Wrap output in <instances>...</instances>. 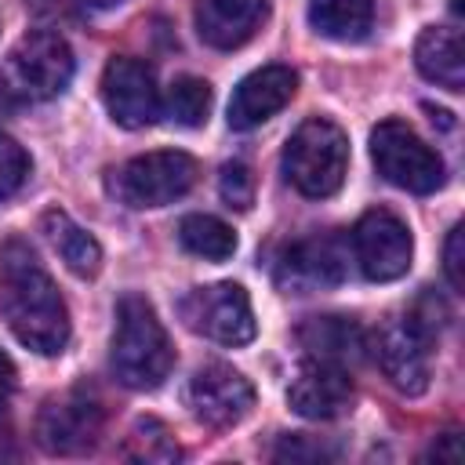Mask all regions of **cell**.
Listing matches in <instances>:
<instances>
[{
	"label": "cell",
	"instance_id": "cell-15",
	"mask_svg": "<svg viewBox=\"0 0 465 465\" xmlns=\"http://www.w3.org/2000/svg\"><path fill=\"white\" fill-rule=\"evenodd\" d=\"M269 18V0H196V33L218 51L243 47Z\"/></svg>",
	"mask_w": 465,
	"mask_h": 465
},
{
	"label": "cell",
	"instance_id": "cell-14",
	"mask_svg": "<svg viewBox=\"0 0 465 465\" xmlns=\"http://www.w3.org/2000/svg\"><path fill=\"white\" fill-rule=\"evenodd\" d=\"M294 91H298V73L291 65H262L247 73L229 98V127L251 131L272 120L294 98Z\"/></svg>",
	"mask_w": 465,
	"mask_h": 465
},
{
	"label": "cell",
	"instance_id": "cell-19",
	"mask_svg": "<svg viewBox=\"0 0 465 465\" xmlns=\"http://www.w3.org/2000/svg\"><path fill=\"white\" fill-rule=\"evenodd\" d=\"M40 232H44V240L51 243V251L65 262V269L73 272V276H80V280H91V276H98V269H102V247H98V240L84 229V225H76L65 211H44V218H40Z\"/></svg>",
	"mask_w": 465,
	"mask_h": 465
},
{
	"label": "cell",
	"instance_id": "cell-18",
	"mask_svg": "<svg viewBox=\"0 0 465 465\" xmlns=\"http://www.w3.org/2000/svg\"><path fill=\"white\" fill-rule=\"evenodd\" d=\"M298 341L305 345L309 360H327V363H352L363 356L367 338L363 327L349 316H312L298 327Z\"/></svg>",
	"mask_w": 465,
	"mask_h": 465
},
{
	"label": "cell",
	"instance_id": "cell-8",
	"mask_svg": "<svg viewBox=\"0 0 465 465\" xmlns=\"http://www.w3.org/2000/svg\"><path fill=\"white\" fill-rule=\"evenodd\" d=\"M349 276V243L338 232H312L294 240L276 262V283L287 294L331 291Z\"/></svg>",
	"mask_w": 465,
	"mask_h": 465
},
{
	"label": "cell",
	"instance_id": "cell-25",
	"mask_svg": "<svg viewBox=\"0 0 465 465\" xmlns=\"http://www.w3.org/2000/svg\"><path fill=\"white\" fill-rule=\"evenodd\" d=\"M25 178H29V153L15 138L0 134V200L18 193Z\"/></svg>",
	"mask_w": 465,
	"mask_h": 465
},
{
	"label": "cell",
	"instance_id": "cell-2",
	"mask_svg": "<svg viewBox=\"0 0 465 465\" xmlns=\"http://www.w3.org/2000/svg\"><path fill=\"white\" fill-rule=\"evenodd\" d=\"M109 363L120 385L127 389H156L174 367L171 338L156 316V309L142 294H127L116 305V327H113V349Z\"/></svg>",
	"mask_w": 465,
	"mask_h": 465
},
{
	"label": "cell",
	"instance_id": "cell-27",
	"mask_svg": "<svg viewBox=\"0 0 465 465\" xmlns=\"http://www.w3.org/2000/svg\"><path fill=\"white\" fill-rule=\"evenodd\" d=\"M429 454H432L436 461H440V458H450V461H458V454H461V450H458V432H447L440 443H432V450H429Z\"/></svg>",
	"mask_w": 465,
	"mask_h": 465
},
{
	"label": "cell",
	"instance_id": "cell-7",
	"mask_svg": "<svg viewBox=\"0 0 465 465\" xmlns=\"http://www.w3.org/2000/svg\"><path fill=\"white\" fill-rule=\"evenodd\" d=\"M178 312L189 331L218 341V345H247L258 334L251 298L240 283H211V287H193L182 302Z\"/></svg>",
	"mask_w": 465,
	"mask_h": 465
},
{
	"label": "cell",
	"instance_id": "cell-6",
	"mask_svg": "<svg viewBox=\"0 0 465 465\" xmlns=\"http://www.w3.org/2000/svg\"><path fill=\"white\" fill-rule=\"evenodd\" d=\"M196 160L182 149H156L113 171V193L127 207H167L196 185Z\"/></svg>",
	"mask_w": 465,
	"mask_h": 465
},
{
	"label": "cell",
	"instance_id": "cell-30",
	"mask_svg": "<svg viewBox=\"0 0 465 465\" xmlns=\"http://www.w3.org/2000/svg\"><path fill=\"white\" fill-rule=\"evenodd\" d=\"M84 4H91V7H98V11H113V7H120V4H127V0H84Z\"/></svg>",
	"mask_w": 465,
	"mask_h": 465
},
{
	"label": "cell",
	"instance_id": "cell-5",
	"mask_svg": "<svg viewBox=\"0 0 465 465\" xmlns=\"http://www.w3.org/2000/svg\"><path fill=\"white\" fill-rule=\"evenodd\" d=\"M371 160L389 185L418 196L436 193L447 178L443 156L425 138H418V131L403 120H381L371 131Z\"/></svg>",
	"mask_w": 465,
	"mask_h": 465
},
{
	"label": "cell",
	"instance_id": "cell-26",
	"mask_svg": "<svg viewBox=\"0 0 465 465\" xmlns=\"http://www.w3.org/2000/svg\"><path fill=\"white\" fill-rule=\"evenodd\" d=\"M461 240H465V229L454 225L447 232V243H443V272L450 280L454 291H465V272H461Z\"/></svg>",
	"mask_w": 465,
	"mask_h": 465
},
{
	"label": "cell",
	"instance_id": "cell-12",
	"mask_svg": "<svg viewBox=\"0 0 465 465\" xmlns=\"http://www.w3.org/2000/svg\"><path fill=\"white\" fill-rule=\"evenodd\" d=\"M429 352L432 341L407 316L385 323L374 338V356L381 374L389 378V385H396L407 396H421L429 389Z\"/></svg>",
	"mask_w": 465,
	"mask_h": 465
},
{
	"label": "cell",
	"instance_id": "cell-3",
	"mask_svg": "<svg viewBox=\"0 0 465 465\" xmlns=\"http://www.w3.org/2000/svg\"><path fill=\"white\" fill-rule=\"evenodd\" d=\"M345 171H349L345 131L327 116H312V120L298 124V131L283 145L287 182L309 200H327L341 189Z\"/></svg>",
	"mask_w": 465,
	"mask_h": 465
},
{
	"label": "cell",
	"instance_id": "cell-24",
	"mask_svg": "<svg viewBox=\"0 0 465 465\" xmlns=\"http://www.w3.org/2000/svg\"><path fill=\"white\" fill-rule=\"evenodd\" d=\"M218 193H222V200H225L229 207L247 211V207L254 203V171H251L243 160L225 163L222 174H218Z\"/></svg>",
	"mask_w": 465,
	"mask_h": 465
},
{
	"label": "cell",
	"instance_id": "cell-4",
	"mask_svg": "<svg viewBox=\"0 0 465 465\" xmlns=\"http://www.w3.org/2000/svg\"><path fill=\"white\" fill-rule=\"evenodd\" d=\"M73 80V51L58 33L22 36L0 69V91L15 102H51Z\"/></svg>",
	"mask_w": 465,
	"mask_h": 465
},
{
	"label": "cell",
	"instance_id": "cell-16",
	"mask_svg": "<svg viewBox=\"0 0 465 465\" xmlns=\"http://www.w3.org/2000/svg\"><path fill=\"white\" fill-rule=\"evenodd\" d=\"M102 432V411L80 396L62 400V403H47L40 411L36 421V440L51 450V454H80L91 450L94 440Z\"/></svg>",
	"mask_w": 465,
	"mask_h": 465
},
{
	"label": "cell",
	"instance_id": "cell-28",
	"mask_svg": "<svg viewBox=\"0 0 465 465\" xmlns=\"http://www.w3.org/2000/svg\"><path fill=\"white\" fill-rule=\"evenodd\" d=\"M15 429H11V414H7V400L0 392V454H7V443H11Z\"/></svg>",
	"mask_w": 465,
	"mask_h": 465
},
{
	"label": "cell",
	"instance_id": "cell-23",
	"mask_svg": "<svg viewBox=\"0 0 465 465\" xmlns=\"http://www.w3.org/2000/svg\"><path fill=\"white\" fill-rule=\"evenodd\" d=\"M124 454L131 461H145V465H167V461H178L182 458L171 429L163 421H156V418L134 421V429H131V436L124 443Z\"/></svg>",
	"mask_w": 465,
	"mask_h": 465
},
{
	"label": "cell",
	"instance_id": "cell-10",
	"mask_svg": "<svg viewBox=\"0 0 465 465\" xmlns=\"http://www.w3.org/2000/svg\"><path fill=\"white\" fill-rule=\"evenodd\" d=\"M185 403H189L193 418H200L203 425L229 429L251 414L254 385L240 371H232L229 363H207L189 378Z\"/></svg>",
	"mask_w": 465,
	"mask_h": 465
},
{
	"label": "cell",
	"instance_id": "cell-20",
	"mask_svg": "<svg viewBox=\"0 0 465 465\" xmlns=\"http://www.w3.org/2000/svg\"><path fill=\"white\" fill-rule=\"evenodd\" d=\"M374 22V0H309V25L331 40H363Z\"/></svg>",
	"mask_w": 465,
	"mask_h": 465
},
{
	"label": "cell",
	"instance_id": "cell-1",
	"mask_svg": "<svg viewBox=\"0 0 465 465\" xmlns=\"http://www.w3.org/2000/svg\"><path fill=\"white\" fill-rule=\"evenodd\" d=\"M0 312L11 334L40 356H58L69 341V309L22 236L0 243Z\"/></svg>",
	"mask_w": 465,
	"mask_h": 465
},
{
	"label": "cell",
	"instance_id": "cell-13",
	"mask_svg": "<svg viewBox=\"0 0 465 465\" xmlns=\"http://www.w3.org/2000/svg\"><path fill=\"white\" fill-rule=\"evenodd\" d=\"M287 403L309 421H331L352 407V378L341 363L305 360L287 385Z\"/></svg>",
	"mask_w": 465,
	"mask_h": 465
},
{
	"label": "cell",
	"instance_id": "cell-29",
	"mask_svg": "<svg viewBox=\"0 0 465 465\" xmlns=\"http://www.w3.org/2000/svg\"><path fill=\"white\" fill-rule=\"evenodd\" d=\"M15 385V363H11V356L0 349V392H7Z\"/></svg>",
	"mask_w": 465,
	"mask_h": 465
},
{
	"label": "cell",
	"instance_id": "cell-17",
	"mask_svg": "<svg viewBox=\"0 0 465 465\" xmlns=\"http://www.w3.org/2000/svg\"><path fill=\"white\" fill-rule=\"evenodd\" d=\"M414 65L418 73L447 91L465 87V44L454 25H425L414 40Z\"/></svg>",
	"mask_w": 465,
	"mask_h": 465
},
{
	"label": "cell",
	"instance_id": "cell-9",
	"mask_svg": "<svg viewBox=\"0 0 465 465\" xmlns=\"http://www.w3.org/2000/svg\"><path fill=\"white\" fill-rule=\"evenodd\" d=\"M414 254V236L403 218L392 211H367L352 225V262L371 283H389L400 280L411 269Z\"/></svg>",
	"mask_w": 465,
	"mask_h": 465
},
{
	"label": "cell",
	"instance_id": "cell-21",
	"mask_svg": "<svg viewBox=\"0 0 465 465\" xmlns=\"http://www.w3.org/2000/svg\"><path fill=\"white\" fill-rule=\"evenodd\" d=\"M178 243L207 262H225L236 251V232L214 214H185L178 222Z\"/></svg>",
	"mask_w": 465,
	"mask_h": 465
},
{
	"label": "cell",
	"instance_id": "cell-11",
	"mask_svg": "<svg viewBox=\"0 0 465 465\" xmlns=\"http://www.w3.org/2000/svg\"><path fill=\"white\" fill-rule=\"evenodd\" d=\"M102 102L109 109V116L127 127H149L160 116V91L153 80V69L138 58H109L105 73H102Z\"/></svg>",
	"mask_w": 465,
	"mask_h": 465
},
{
	"label": "cell",
	"instance_id": "cell-22",
	"mask_svg": "<svg viewBox=\"0 0 465 465\" xmlns=\"http://www.w3.org/2000/svg\"><path fill=\"white\" fill-rule=\"evenodd\" d=\"M211 84L200 76H178L167 87V98L160 102V109L178 124V127H200L211 113Z\"/></svg>",
	"mask_w": 465,
	"mask_h": 465
}]
</instances>
